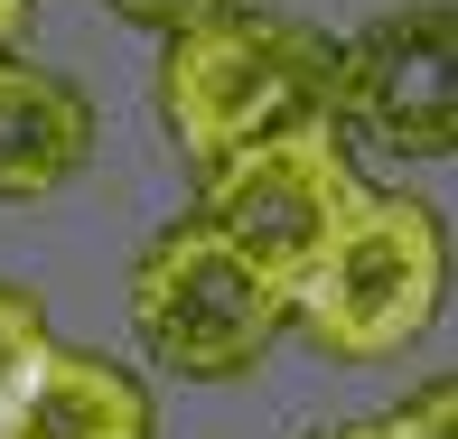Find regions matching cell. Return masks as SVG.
Instances as JSON below:
<instances>
[{"label":"cell","mask_w":458,"mask_h":439,"mask_svg":"<svg viewBox=\"0 0 458 439\" xmlns=\"http://www.w3.org/2000/svg\"><path fill=\"white\" fill-rule=\"evenodd\" d=\"M327 94H337V38L262 10V0L206 19V29H178L159 56V113L197 169L253 150V140H281L300 122H327Z\"/></svg>","instance_id":"cell-1"},{"label":"cell","mask_w":458,"mask_h":439,"mask_svg":"<svg viewBox=\"0 0 458 439\" xmlns=\"http://www.w3.org/2000/svg\"><path fill=\"white\" fill-rule=\"evenodd\" d=\"M449 300V234L440 206L421 197H365L327 234V253L290 281V327L337 365H393L403 346L430 337Z\"/></svg>","instance_id":"cell-2"},{"label":"cell","mask_w":458,"mask_h":439,"mask_svg":"<svg viewBox=\"0 0 458 439\" xmlns=\"http://www.w3.org/2000/svg\"><path fill=\"white\" fill-rule=\"evenodd\" d=\"M131 327L159 365L197 374V384H234L290 327V290L272 271H253L234 243H216L197 215L140 243L131 262Z\"/></svg>","instance_id":"cell-3"},{"label":"cell","mask_w":458,"mask_h":439,"mask_svg":"<svg viewBox=\"0 0 458 439\" xmlns=\"http://www.w3.org/2000/svg\"><path fill=\"white\" fill-rule=\"evenodd\" d=\"M356 197H365V178H356V159H346L337 122H300V131L253 140V150H234V159H206L197 224L290 290L327 253V234L346 224Z\"/></svg>","instance_id":"cell-4"},{"label":"cell","mask_w":458,"mask_h":439,"mask_svg":"<svg viewBox=\"0 0 458 439\" xmlns=\"http://www.w3.org/2000/svg\"><path fill=\"white\" fill-rule=\"evenodd\" d=\"M327 122L384 140L403 159H449V140H458V56H449V10L440 0H411V10L374 19L365 38H346Z\"/></svg>","instance_id":"cell-5"},{"label":"cell","mask_w":458,"mask_h":439,"mask_svg":"<svg viewBox=\"0 0 458 439\" xmlns=\"http://www.w3.org/2000/svg\"><path fill=\"white\" fill-rule=\"evenodd\" d=\"M0 439H159V411L131 365L47 337L19 393L0 402Z\"/></svg>","instance_id":"cell-6"},{"label":"cell","mask_w":458,"mask_h":439,"mask_svg":"<svg viewBox=\"0 0 458 439\" xmlns=\"http://www.w3.org/2000/svg\"><path fill=\"white\" fill-rule=\"evenodd\" d=\"M94 150V103L47 66H19L0 56V197L10 206H38L56 197Z\"/></svg>","instance_id":"cell-7"},{"label":"cell","mask_w":458,"mask_h":439,"mask_svg":"<svg viewBox=\"0 0 458 439\" xmlns=\"http://www.w3.org/2000/svg\"><path fill=\"white\" fill-rule=\"evenodd\" d=\"M38 346H47V308L29 300V290H10L0 281V402L19 393V374L38 365Z\"/></svg>","instance_id":"cell-8"},{"label":"cell","mask_w":458,"mask_h":439,"mask_svg":"<svg viewBox=\"0 0 458 439\" xmlns=\"http://www.w3.org/2000/svg\"><path fill=\"white\" fill-rule=\"evenodd\" d=\"M113 19H131V29H159V38H178V29H206V19H225V10H243V0H103Z\"/></svg>","instance_id":"cell-9"},{"label":"cell","mask_w":458,"mask_h":439,"mask_svg":"<svg viewBox=\"0 0 458 439\" xmlns=\"http://www.w3.org/2000/svg\"><path fill=\"white\" fill-rule=\"evenodd\" d=\"M403 439H458V384H421L403 411H384Z\"/></svg>","instance_id":"cell-10"},{"label":"cell","mask_w":458,"mask_h":439,"mask_svg":"<svg viewBox=\"0 0 458 439\" xmlns=\"http://www.w3.org/2000/svg\"><path fill=\"white\" fill-rule=\"evenodd\" d=\"M29 10H38V0H0V56H10L19 38H29Z\"/></svg>","instance_id":"cell-11"},{"label":"cell","mask_w":458,"mask_h":439,"mask_svg":"<svg viewBox=\"0 0 458 439\" xmlns=\"http://www.w3.org/2000/svg\"><path fill=\"white\" fill-rule=\"evenodd\" d=\"M309 439H403L393 421H337V430H309Z\"/></svg>","instance_id":"cell-12"}]
</instances>
